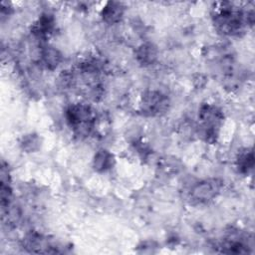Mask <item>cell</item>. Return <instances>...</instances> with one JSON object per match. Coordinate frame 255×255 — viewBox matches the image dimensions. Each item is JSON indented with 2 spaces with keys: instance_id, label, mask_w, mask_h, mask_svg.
<instances>
[{
  "instance_id": "cell-1",
  "label": "cell",
  "mask_w": 255,
  "mask_h": 255,
  "mask_svg": "<svg viewBox=\"0 0 255 255\" xmlns=\"http://www.w3.org/2000/svg\"><path fill=\"white\" fill-rule=\"evenodd\" d=\"M213 23L215 28L224 35H237L244 26L253 23V13H244L230 2H218L213 7Z\"/></svg>"
},
{
  "instance_id": "cell-2",
  "label": "cell",
  "mask_w": 255,
  "mask_h": 255,
  "mask_svg": "<svg viewBox=\"0 0 255 255\" xmlns=\"http://www.w3.org/2000/svg\"><path fill=\"white\" fill-rule=\"evenodd\" d=\"M67 121L76 135L87 136L96 127V114L93 109L85 104H75L68 108Z\"/></svg>"
},
{
  "instance_id": "cell-3",
  "label": "cell",
  "mask_w": 255,
  "mask_h": 255,
  "mask_svg": "<svg viewBox=\"0 0 255 255\" xmlns=\"http://www.w3.org/2000/svg\"><path fill=\"white\" fill-rule=\"evenodd\" d=\"M199 120L201 122L200 128L206 140L213 141L217 135V129L223 120L221 111L212 105H203L199 111Z\"/></svg>"
},
{
  "instance_id": "cell-4",
  "label": "cell",
  "mask_w": 255,
  "mask_h": 255,
  "mask_svg": "<svg viewBox=\"0 0 255 255\" xmlns=\"http://www.w3.org/2000/svg\"><path fill=\"white\" fill-rule=\"evenodd\" d=\"M169 105L166 96L157 91H148L144 93L141 98V111L142 113L154 116L164 113Z\"/></svg>"
},
{
  "instance_id": "cell-5",
  "label": "cell",
  "mask_w": 255,
  "mask_h": 255,
  "mask_svg": "<svg viewBox=\"0 0 255 255\" xmlns=\"http://www.w3.org/2000/svg\"><path fill=\"white\" fill-rule=\"evenodd\" d=\"M221 184L216 179L204 180L196 183L190 192V196L193 200L199 203L208 202L209 200L216 197L219 193Z\"/></svg>"
},
{
  "instance_id": "cell-6",
  "label": "cell",
  "mask_w": 255,
  "mask_h": 255,
  "mask_svg": "<svg viewBox=\"0 0 255 255\" xmlns=\"http://www.w3.org/2000/svg\"><path fill=\"white\" fill-rule=\"evenodd\" d=\"M54 29V18L52 15L46 13L42 14L32 26V33L37 38H47Z\"/></svg>"
},
{
  "instance_id": "cell-7",
  "label": "cell",
  "mask_w": 255,
  "mask_h": 255,
  "mask_svg": "<svg viewBox=\"0 0 255 255\" xmlns=\"http://www.w3.org/2000/svg\"><path fill=\"white\" fill-rule=\"evenodd\" d=\"M125 7L120 2H108L102 10V17L109 24L118 23L124 15Z\"/></svg>"
},
{
  "instance_id": "cell-8",
  "label": "cell",
  "mask_w": 255,
  "mask_h": 255,
  "mask_svg": "<svg viewBox=\"0 0 255 255\" xmlns=\"http://www.w3.org/2000/svg\"><path fill=\"white\" fill-rule=\"evenodd\" d=\"M62 56L60 52L54 47L45 46L40 51V61L42 64L50 70H54L61 63Z\"/></svg>"
},
{
  "instance_id": "cell-9",
  "label": "cell",
  "mask_w": 255,
  "mask_h": 255,
  "mask_svg": "<svg viewBox=\"0 0 255 255\" xmlns=\"http://www.w3.org/2000/svg\"><path fill=\"white\" fill-rule=\"evenodd\" d=\"M115 163L114 155L107 149H100L94 156L93 166L95 170L99 172H104L113 167Z\"/></svg>"
},
{
  "instance_id": "cell-10",
  "label": "cell",
  "mask_w": 255,
  "mask_h": 255,
  "mask_svg": "<svg viewBox=\"0 0 255 255\" xmlns=\"http://www.w3.org/2000/svg\"><path fill=\"white\" fill-rule=\"evenodd\" d=\"M137 61L142 65H151L157 59V49L150 43L140 45L135 53Z\"/></svg>"
},
{
  "instance_id": "cell-11",
  "label": "cell",
  "mask_w": 255,
  "mask_h": 255,
  "mask_svg": "<svg viewBox=\"0 0 255 255\" xmlns=\"http://www.w3.org/2000/svg\"><path fill=\"white\" fill-rule=\"evenodd\" d=\"M237 168L241 173H248L254 165V155L252 150L245 149L241 151L236 160Z\"/></svg>"
},
{
  "instance_id": "cell-12",
  "label": "cell",
  "mask_w": 255,
  "mask_h": 255,
  "mask_svg": "<svg viewBox=\"0 0 255 255\" xmlns=\"http://www.w3.org/2000/svg\"><path fill=\"white\" fill-rule=\"evenodd\" d=\"M38 143H39L38 137L35 136V135L30 134V135L25 137V139H24L22 144H23V148L31 151V150H34L38 146Z\"/></svg>"
}]
</instances>
